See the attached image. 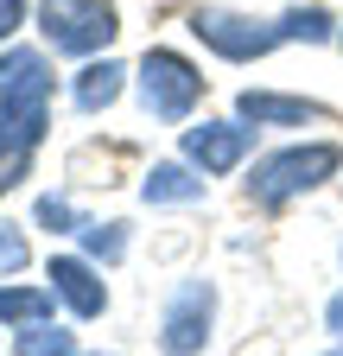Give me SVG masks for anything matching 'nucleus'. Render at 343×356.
Wrapping results in <instances>:
<instances>
[{
  "label": "nucleus",
  "mask_w": 343,
  "mask_h": 356,
  "mask_svg": "<svg viewBox=\"0 0 343 356\" xmlns=\"http://www.w3.org/2000/svg\"><path fill=\"white\" fill-rule=\"evenodd\" d=\"M51 121V64L38 51H7L0 58V134L38 147Z\"/></svg>",
  "instance_id": "obj_1"
},
{
  "label": "nucleus",
  "mask_w": 343,
  "mask_h": 356,
  "mask_svg": "<svg viewBox=\"0 0 343 356\" xmlns=\"http://www.w3.org/2000/svg\"><path fill=\"white\" fill-rule=\"evenodd\" d=\"M337 165H343V153H337L331 140H306V147L267 153L261 165H254V178H248V197L267 204V210H280V204H292V197L318 191L324 178H337Z\"/></svg>",
  "instance_id": "obj_2"
},
{
  "label": "nucleus",
  "mask_w": 343,
  "mask_h": 356,
  "mask_svg": "<svg viewBox=\"0 0 343 356\" xmlns=\"http://www.w3.org/2000/svg\"><path fill=\"white\" fill-rule=\"evenodd\" d=\"M38 19H45V38L51 51H70V58H90L121 32L108 0H38Z\"/></svg>",
  "instance_id": "obj_3"
},
{
  "label": "nucleus",
  "mask_w": 343,
  "mask_h": 356,
  "mask_svg": "<svg viewBox=\"0 0 343 356\" xmlns=\"http://www.w3.org/2000/svg\"><path fill=\"white\" fill-rule=\"evenodd\" d=\"M191 32H197V38H203L217 58H229V64L267 58L274 44L286 38L280 26H267V19H248V13H229V7H197V13H191Z\"/></svg>",
  "instance_id": "obj_4"
},
{
  "label": "nucleus",
  "mask_w": 343,
  "mask_h": 356,
  "mask_svg": "<svg viewBox=\"0 0 343 356\" xmlns=\"http://www.w3.org/2000/svg\"><path fill=\"white\" fill-rule=\"evenodd\" d=\"M140 96H147V108L159 121H185L197 108V96H203V76L178 51H147L140 58Z\"/></svg>",
  "instance_id": "obj_5"
},
{
  "label": "nucleus",
  "mask_w": 343,
  "mask_h": 356,
  "mask_svg": "<svg viewBox=\"0 0 343 356\" xmlns=\"http://www.w3.org/2000/svg\"><path fill=\"white\" fill-rule=\"evenodd\" d=\"M210 312H217V286L210 280H185L165 305V325H159V350L165 356H197L210 343Z\"/></svg>",
  "instance_id": "obj_6"
},
{
  "label": "nucleus",
  "mask_w": 343,
  "mask_h": 356,
  "mask_svg": "<svg viewBox=\"0 0 343 356\" xmlns=\"http://www.w3.org/2000/svg\"><path fill=\"white\" fill-rule=\"evenodd\" d=\"M248 147H254V134H248V121H242V115H235V121H203V127H185V159H191L197 172H210V178L235 172V165L248 159Z\"/></svg>",
  "instance_id": "obj_7"
},
{
  "label": "nucleus",
  "mask_w": 343,
  "mask_h": 356,
  "mask_svg": "<svg viewBox=\"0 0 343 356\" xmlns=\"http://www.w3.org/2000/svg\"><path fill=\"white\" fill-rule=\"evenodd\" d=\"M51 293L76 312V318H102V305H108V286L96 280V267L76 261V254H58L51 261Z\"/></svg>",
  "instance_id": "obj_8"
},
{
  "label": "nucleus",
  "mask_w": 343,
  "mask_h": 356,
  "mask_svg": "<svg viewBox=\"0 0 343 356\" xmlns=\"http://www.w3.org/2000/svg\"><path fill=\"white\" fill-rule=\"evenodd\" d=\"M235 115H242V121H254V127H306V121H318L324 108H318V102H306V96H274V89H248V96L235 102Z\"/></svg>",
  "instance_id": "obj_9"
},
{
  "label": "nucleus",
  "mask_w": 343,
  "mask_h": 356,
  "mask_svg": "<svg viewBox=\"0 0 343 356\" xmlns=\"http://www.w3.org/2000/svg\"><path fill=\"white\" fill-rule=\"evenodd\" d=\"M121 83H127V70H121L115 58L83 64V70H76V108H83V115H102V108L121 96Z\"/></svg>",
  "instance_id": "obj_10"
},
{
  "label": "nucleus",
  "mask_w": 343,
  "mask_h": 356,
  "mask_svg": "<svg viewBox=\"0 0 343 356\" xmlns=\"http://www.w3.org/2000/svg\"><path fill=\"white\" fill-rule=\"evenodd\" d=\"M140 197L147 204H197L203 197V178H191V165H153L147 172V185H140Z\"/></svg>",
  "instance_id": "obj_11"
},
{
  "label": "nucleus",
  "mask_w": 343,
  "mask_h": 356,
  "mask_svg": "<svg viewBox=\"0 0 343 356\" xmlns=\"http://www.w3.org/2000/svg\"><path fill=\"white\" fill-rule=\"evenodd\" d=\"M51 299L58 293H45V286H0V325H45Z\"/></svg>",
  "instance_id": "obj_12"
},
{
  "label": "nucleus",
  "mask_w": 343,
  "mask_h": 356,
  "mask_svg": "<svg viewBox=\"0 0 343 356\" xmlns=\"http://www.w3.org/2000/svg\"><path fill=\"white\" fill-rule=\"evenodd\" d=\"M19 356H76V337L58 331L51 318L45 325H19Z\"/></svg>",
  "instance_id": "obj_13"
},
{
  "label": "nucleus",
  "mask_w": 343,
  "mask_h": 356,
  "mask_svg": "<svg viewBox=\"0 0 343 356\" xmlns=\"http://www.w3.org/2000/svg\"><path fill=\"white\" fill-rule=\"evenodd\" d=\"M280 32H286V38H306V44H324V38H331V13H324V7H292V13L280 19Z\"/></svg>",
  "instance_id": "obj_14"
},
{
  "label": "nucleus",
  "mask_w": 343,
  "mask_h": 356,
  "mask_svg": "<svg viewBox=\"0 0 343 356\" xmlns=\"http://www.w3.org/2000/svg\"><path fill=\"white\" fill-rule=\"evenodd\" d=\"M26 165H32V147L13 140V134H0V191H13L19 178H26Z\"/></svg>",
  "instance_id": "obj_15"
},
{
  "label": "nucleus",
  "mask_w": 343,
  "mask_h": 356,
  "mask_svg": "<svg viewBox=\"0 0 343 356\" xmlns=\"http://www.w3.org/2000/svg\"><path fill=\"white\" fill-rule=\"evenodd\" d=\"M127 222H83V242H90V254H102V261H121V248H127Z\"/></svg>",
  "instance_id": "obj_16"
},
{
  "label": "nucleus",
  "mask_w": 343,
  "mask_h": 356,
  "mask_svg": "<svg viewBox=\"0 0 343 356\" xmlns=\"http://www.w3.org/2000/svg\"><path fill=\"white\" fill-rule=\"evenodd\" d=\"M38 222H45V229H83L76 210H70L64 197H38Z\"/></svg>",
  "instance_id": "obj_17"
},
{
  "label": "nucleus",
  "mask_w": 343,
  "mask_h": 356,
  "mask_svg": "<svg viewBox=\"0 0 343 356\" xmlns=\"http://www.w3.org/2000/svg\"><path fill=\"white\" fill-rule=\"evenodd\" d=\"M0 267H7V274H13V267H26V236L13 229V222H0Z\"/></svg>",
  "instance_id": "obj_18"
},
{
  "label": "nucleus",
  "mask_w": 343,
  "mask_h": 356,
  "mask_svg": "<svg viewBox=\"0 0 343 356\" xmlns=\"http://www.w3.org/2000/svg\"><path fill=\"white\" fill-rule=\"evenodd\" d=\"M19 19H26V0H0V38H13Z\"/></svg>",
  "instance_id": "obj_19"
},
{
  "label": "nucleus",
  "mask_w": 343,
  "mask_h": 356,
  "mask_svg": "<svg viewBox=\"0 0 343 356\" xmlns=\"http://www.w3.org/2000/svg\"><path fill=\"white\" fill-rule=\"evenodd\" d=\"M324 325H331V331H337V337H343V293H337V299H331V305H324Z\"/></svg>",
  "instance_id": "obj_20"
},
{
  "label": "nucleus",
  "mask_w": 343,
  "mask_h": 356,
  "mask_svg": "<svg viewBox=\"0 0 343 356\" xmlns=\"http://www.w3.org/2000/svg\"><path fill=\"white\" fill-rule=\"evenodd\" d=\"M337 356H343V350H337Z\"/></svg>",
  "instance_id": "obj_21"
}]
</instances>
